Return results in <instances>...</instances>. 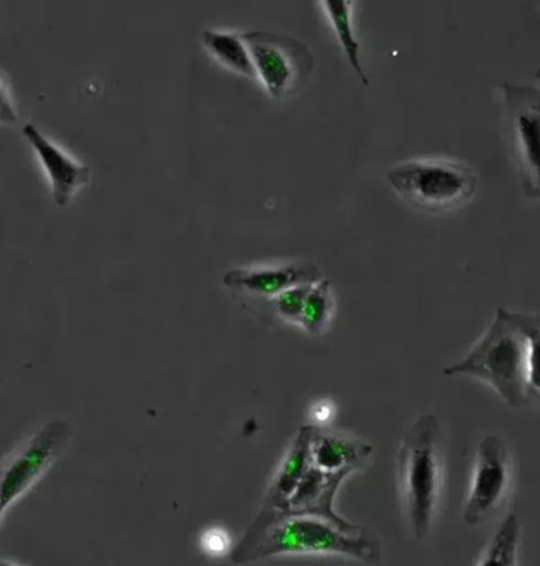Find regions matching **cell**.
Returning <instances> with one entry per match:
<instances>
[{
  "instance_id": "6da1fadb",
  "label": "cell",
  "mask_w": 540,
  "mask_h": 566,
  "mask_svg": "<svg viewBox=\"0 0 540 566\" xmlns=\"http://www.w3.org/2000/svg\"><path fill=\"white\" fill-rule=\"evenodd\" d=\"M539 336V315L499 307L482 339L474 345L465 359L446 367L444 375H471L490 386L507 406H534L540 397L536 378Z\"/></svg>"
},
{
  "instance_id": "7a4b0ae2",
  "label": "cell",
  "mask_w": 540,
  "mask_h": 566,
  "mask_svg": "<svg viewBox=\"0 0 540 566\" xmlns=\"http://www.w3.org/2000/svg\"><path fill=\"white\" fill-rule=\"evenodd\" d=\"M285 554L343 555L380 564L382 547L370 528L334 524L311 514L262 509L230 560L233 565H246Z\"/></svg>"
},
{
  "instance_id": "3957f363",
  "label": "cell",
  "mask_w": 540,
  "mask_h": 566,
  "mask_svg": "<svg viewBox=\"0 0 540 566\" xmlns=\"http://www.w3.org/2000/svg\"><path fill=\"white\" fill-rule=\"evenodd\" d=\"M440 424L435 415H422L404 433L396 455L399 491L415 538L432 531L444 489Z\"/></svg>"
},
{
  "instance_id": "277c9868",
  "label": "cell",
  "mask_w": 540,
  "mask_h": 566,
  "mask_svg": "<svg viewBox=\"0 0 540 566\" xmlns=\"http://www.w3.org/2000/svg\"><path fill=\"white\" fill-rule=\"evenodd\" d=\"M392 189L418 211L450 212L469 203L479 187V176L458 160H411L387 175Z\"/></svg>"
},
{
  "instance_id": "5b68a950",
  "label": "cell",
  "mask_w": 540,
  "mask_h": 566,
  "mask_svg": "<svg viewBox=\"0 0 540 566\" xmlns=\"http://www.w3.org/2000/svg\"><path fill=\"white\" fill-rule=\"evenodd\" d=\"M72 439V426L53 419L0 462V509H10L39 483Z\"/></svg>"
},
{
  "instance_id": "8992f818",
  "label": "cell",
  "mask_w": 540,
  "mask_h": 566,
  "mask_svg": "<svg viewBox=\"0 0 540 566\" xmlns=\"http://www.w3.org/2000/svg\"><path fill=\"white\" fill-rule=\"evenodd\" d=\"M241 39L251 54L257 78L273 98L295 94L314 72L310 48L293 36L253 31L241 34Z\"/></svg>"
},
{
  "instance_id": "52a82bcc",
  "label": "cell",
  "mask_w": 540,
  "mask_h": 566,
  "mask_svg": "<svg viewBox=\"0 0 540 566\" xmlns=\"http://www.w3.org/2000/svg\"><path fill=\"white\" fill-rule=\"evenodd\" d=\"M513 462L505 440L487 436L477 448L471 488L463 509L468 525H480L501 509L509 497L513 480Z\"/></svg>"
},
{
  "instance_id": "ba28073f",
  "label": "cell",
  "mask_w": 540,
  "mask_h": 566,
  "mask_svg": "<svg viewBox=\"0 0 540 566\" xmlns=\"http://www.w3.org/2000/svg\"><path fill=\"white\" fill-rule=\"evenodd\" d=\"M502 90L521 187L529 198L538 200L540 92L536 86H516L510 83L502 84Z\"/></svg>"
},
{
  "instance_id": "9c48e42d",
  "label": "cell",
  "mask_w": 540,
  "mask_h": 566,
  "mask_svg": "<svg viewBox=\"0 0 540 566\" xmlns=\"http://www.w3.org/2000/svg\"><path fill=\"white\" fill-rule=\"evenodd\" d=\"M322 281L321 271L311 263H289L282 266L238 268L224 275V285L249 295L273 300L292 286Z\"/></svg>"
},
{
  "instance_id": "30bf717a",
  "label": "cell",
  "mask_w": 540,
  "mask_h": 566,
  "mask_svg": "<svg viewBox=\"0 0 540 566\" xmlns=\"http://www.w3.org/2000/svg\"><path fill=\"white\" fill-rule=\"evenodd\" d=\"M24 138L31 143L37 156L45 168L51 182V195L58 206H68L73 195L91 181V170L68 154L62 153L34 124L23 128Z\"/></svg>"
},
{
  "instance_id": "8fae6325",
  "label": "cell",
  "mask_w": 540,
  "mask_h": 566,
  "mask_svg": "<svg viewBox=\"0 0 540 566\" xmlns=\"http://www.w3.org/2000/svg\"><path fill=\"white\" fill-rule=\"evenodd\" d=\"M373 447L344 433L312 428L310 464L326 475L347 478L368 461Z\"/></svg>"
},
{
  "instance_id": "7c38bea8",
  "label": "cell",
  "mask_w": 540,
  "mask_h": 566,
  "mask_svg": "<svg viewBox=\"0 0 540 566\" xmlns=\"http://www.w3.org/2000/svg\"><path fill=\"white\" fill-rule=\"evenodd\" d=\"M314 426H303L293 437L274 473L271 486L268 488L267 495L263 499V509L284 511L288 500L295 491L308 467H310V442Z\"/></svg>"
},
{
  "instance_id": "4fadbf2b",
  "label": "cell",
  "mask_w": 540,
  "mask_h": 566,
  "mask_svg": "<svg viewBox=\"0 0 540 566\" xmlns=\"http://www.w3.org/2000/svg\"><path fill=\"white\" fill-rule=\"evenodd\" d=\"M336 312V295L332 283L319 281L312 283L301 308L299 328L310 336H323L332 328Z\"/></svg>"
},
{
  "instance_id": "5bb4252c",
  "label": "cell",
  "mask_w": 540,
  "mask_h": 566,
  "mask_svg": "<svg viewBox=\"0 0 540 566\" xmlns=\"http://www.w3.org/2000/svg\"><path fill=\"white\" fill-rule=\"evenodd\" d=\"M204 45L209 54L224 67L231 72L240 73L246 78H257L253 69L251 54L242 42L241 34H229V32L211 31L207 29L201 35Z\"/></svg>"
},
{
  "instance_id": "9a60e30c",
  "label": "cell",
  "mask_w": 540,
  "mask_h": 566,
  "mask_svg": "<svg viewBox=\"0 0 540 566\" xmlns=\"http://www.w3.org/2000/svg\"><path fill=\"white\" fill-rule=\"evenodd\" d=\"M323 12L329 17L330 23L334 29L338 40H340L341 48H343L345 57H347L349 64L355 70L359 78L363 81L365 86H370V81L366 78L365 70L362 67V61H360V43L356 40L354 32V24H352V9H354V2H345V0H323L321 2Z\"/></svg>"
},
{
  "instance_id": "2e32d148",
  "label": "cell",
  "mask_w": 540,
  "mask_h": 566,
  "mask_svg": "<svg viewBox=\"0 0 540 566\" xmlns=\"http://www.w3.org/2000/svg\"><path fill=\"white\" fill-rule=\"evenodd\" d=\"M477 566H520V524L516 513L507 514L498 525Z\"/></svg>"
},
{
  "instance_id": "e0dca14e",
  "label": "cell",
  "mask_w": 540,
  "mask_h": 566,
  "mask_svg": "<svg viewBox=\"0 0 540 566\" xmlns=\"http://www.w3.org/2000/svg\"><path fill=\"white\" fill-rule=\"evenodd\" d=\"M311 285L312 283L292 286V289L274 296L271 301H273V307L277 311L278 317L290 323V325L299 326L301 308H303L304 297H307Z\"/></svg>"
},
{
  "instance_id": "ac0fdd59",
  "label": "cell",
  "mask_w": 540,
  "mask_h": 566,
  "mask_svg": "<svg viewBox=\"0 0 540 566\" xmlns=\"http://www.w3.org/2000/svg\"><path fill=\"white\" fill-rule=\"evenodd\" d=\"M17 109H14L12 98H10L9 90L6 83L0 78V123L13 124L17 123Z\"/></svg>"
},
{
  "instance_id": "d6986e66",
  "label": "cell",
  "mask_w": 540,
  "mask_h": 566,
  "mask_svg": "<svg viewBox=\"0 0 540 566\" xmlns=\"http://www.w3.org/2000/svg\"><path fill=\"white\" fill-rule=\"evenodd\" d=\"M0 566H21L18 564H14L12 560H7V558H0Z\"/></svg>"
},
{
  "instance_id": "ffe728a7",
  "label": "cell",
  "mask_w": 540,
  "mask_h": 566,
  "mask_svg": "<svg viewBox=\"0 0 540 566\" xmlns=\"http://www.w3.org/2000/svg\"><path fill=\"white\" fill-rule=\"evenodd\" d=\"M3 516H6V511L0 509V524H2Z\"/></svg>"
}]
</instances>
